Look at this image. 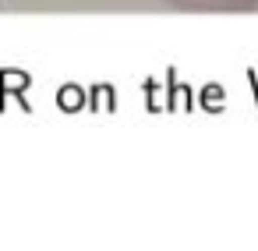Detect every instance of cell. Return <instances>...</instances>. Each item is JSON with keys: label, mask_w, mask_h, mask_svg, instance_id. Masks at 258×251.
Masks as SVG:
<instances>
[{"label": "cell", "mask_w": 258, "mask_h": 251, "mask_svg": "<svg viewBox=\"0 0 258 251\" xmlns=\"http://www.w3.org/2000/svg\"><path fill=\"white\" fill-rule=\"evenodd\" d=\"M173 11L187 15H251L258 11V0H163Z\"/></svg>", "instance_id": "cell-1"}]
</instances>
